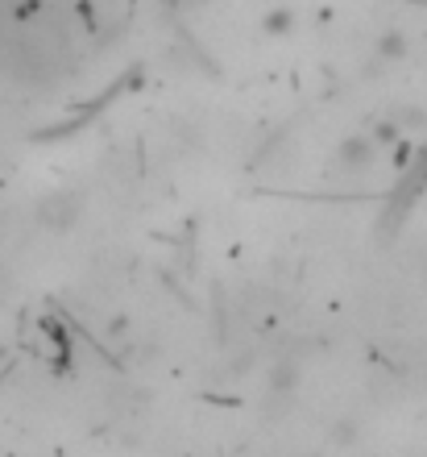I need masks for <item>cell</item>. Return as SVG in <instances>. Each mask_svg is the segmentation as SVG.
<instances>
[{
	"instance_id": "1",
	"label": "cell",
	"mask_w": 427,
	"mask_h": 457,
	"mask_svg": "<svg viewBox=\"0 0 427 457\" xmlns=\"http://www.w3.org/2000/svg\"><path fill=\"white\" fill-rule=\"evenodd\" d=\"M333 158H336V170H344V175H369V170L378 167L382 150L369 133H349V137H341Z\"/></svg>"
},
{
	"instance_id": "2",
	"label": "cell",
	"mask_w": 427,
	"mask_h": 457,
	"mask_svg": "<svg viewBox=\"0 0 427 457\" xmlns=\"http://www.w3.org/2000/svg\"><path fill=\"white\" fill-rule=\"evenodd\" d=\"M374 59H378V67H398V62L411 59V42H406L398 25H390V29H382L374 37Z\"/></svg>"
},
{
	"instance_id": "3",
	"label": "cell",
	"mask_w": 427,
	"mask_h": 457,
	"mask_svg": "<svg viewBox=\"0 0 427 457\" xmlns=\"http://www.w3.org/2000/svg\"><path fill=\"white\" fill-rule=\"evenodd\" d=\"M79 212H84V204L75 200V195H67V192H59V195H50L46 204H42V225L46 228H71L75 220H79Z\"/></svg>"
},
{
	"instance_id": "4",
	"label": "cell",
	"mask_w": 427,
	"mask_h": 457,
	"mask_svg": "<svg viewBox=\"0 0 427 457\" xmlns=\"http://www.w3.org/2000/svg\"><path fill=\"white\" fill-rule=\"evenodd\" d=\"M261 34L266 37H291L299 29V12L291 4H274V9L261 12Z\"/></svg>"
},
{
	"instance_id": "5",
	"label": "cell",
	"mask_w": 427,
	"mask_h": 457,
	"mask_svg": "<svg viewBox=\"0 0 427 457\" xmlns=\"http://www.w3.org/2000/svg\"><path fill=\"white\" fill-rule=\"evenodd\" d=\"M299 378H303V370H299V361H291V358H278L270 366V391L274 395H291V391H299Z\"/></svg>"
},
{
	"instance_id": "6",
	"label": "cell",
	"mask_w": 427,
	"mask_h": 457,
	"mask_svg": "<svg viewBox=\"0 0 427 457\" xmlns=\"http://www.w3.org/2000/svg\"><path fill=\"white\" fill-rule=\"evenodd\" d=\"M369 137L378 142V150H394V145L403 142V125L394 117H382V120H374V129H369Z\"/></svg>"
},
{
	"instance_id": "7",
	"label": "cell",
	"mask_w": 427,
	"mask_h": 457,
	"mask_svg": "<svg viewBox=\"0 0 427 457\" xmlns=\"http://www.w3.org/2000/svg\"><path fill=\"white\" fill-rule=\"evenodd\" d=\"M390 117L403 125V129H415V125H423L427 112L423 109H390Z\"/></svg>"
},
{
	"instance_id": "8",
	"label": "cell",
	"mask_w": 427,
	"mask_h": 457,
	"mask_svg": "<svg viewBox=\"0 0 427 457\" xmlns=\"http://www.w3.org/2000/svg\"><path fill=\"white\" fill-rule=\"evenodd\" d=\"M419 278H423V287H427V258L419 262Z\"/></svg>"
}]
</instances>
